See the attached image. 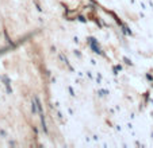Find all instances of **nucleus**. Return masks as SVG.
<instances>
[{
	"instance_id": "obj_1",
	"label": "nucleus",
	"mask_w": 153,
	"mask_h": 148,
	"mask_svg": "<svg viewBox=\"0 0 153 148\" xmlns=\"http://www.w3.org/2000/svg\"><path fill=\"white\" fill-rule=\"evenodd\" d=\"M88 45L91 46V48L94 50V53H96V54H100L103 55V53H102V50L99 48V45H98V40L95 39V38H88Z\"/></svg>"
},
{
	"instance_id": "obj_2",
	"label": "nucleus",
	"mask_w": 153,
	"mask_h": 148,
	"mask_svg": "<svg viewBox=\"0 0 153 148\" xmlns=\"http://www.w3.org/2000/svg\"><path fill=\"white\" fill-rule=\"evenodd\" d=\"M39 116H41V125H42V131L45 132V133H48V127H46V121H45V114H43V112H41Z\"/></svg>"
},
{
	"instance_id": "obj_3",
	"label": "nucleus",
	"mask_w": 153,
	"mask_h": 148,
	"mask_svg": "<svg viewBox=\"0 0 153 148\" xmlns=\"http://www.w3.org/2000/svg\"><path fill=\"white\" fill-rule=\"evenodd\" d=\"M31 112H33V114H35L38 112V106H37V101H35V98L31 101Z\"/></svg>"
},
{
	"instance_id": "obj_4",
	"label": "nucleus",
	"mask_w": 153,
	"mask_h": 148,
	"mask_svg": "<svg viewBox=\"0 0 153 148\" xmlns=\"http://www.w3.org/2000/svg\"><path fill=\"white\" fill-rule=\"evenodd\" d=\"M122 70V66L121 65H117V66H114V74H118V71H121Z\"/></svg>"
},
{
	"instance_id": "obj_5",
	"label": "nucleus",
	"mask_w": 153,
	"mask_h": 148,
	"mask_svg": "<svg viewBox=\"0 0 153 148\" xmlns=\"http://www.w3.org/2000/svg\"><path fill=\"white\" fill-rule=\"evenodd\" d=\"M106 94H108V92L107 90H99V96L103 97V96H106Z\"/></svg>"
},
{
	"instance_id": "obj_6",
	"label": "nucleus",
	"mask_w": 153,
	"mask_h": 148,
	"mask_svg": "<svg viewBox=\"0 0 153 148\" xmlns=\"http://www.w3.org/2000/svg\"><path fill=\"white\" fill-rule=\"evenodd\" d=\"M123 61H125V62H126V63H127V65H130V66L133 65V63H131V61H130V59H129V58H126V57H125V58H123Z\"/></svg>"
},
{
	"instance_id": "obj_7",
	"label": "nucleus",
	"mask_w": 153,
	"mask_h": 148,
	"mask_svg": "<svg viewBox=\"0 0 153 148\" xmlns=\"http://www.w3.org/2000/svg\"><path fill=\"white\" fill-rule=\"evenodd\" d=\"M34 4H35V6H37V10H38V11H39V12H42V8H41V6L37 3V1H35V0H34Z\"/></svg>"
},
{
	"instance_id": "obj_8",
	"label": "nucleus",
	"mask_w": 153,
	"mask_h": 148,
	"mask_svg": "<svg viewBox=\"0 0 153 148\" xmlns=\"http://www.w3.org/2000/svg\"><path fill=\"white\" fill-rule=\"evenodd\" d=\"M77 19L80 20V22H83V23H87V19H85V18H84V16H79Z\"/></svg>"
},
{
	"instance_id": "obj_9",
	"label": "nucleus",
	"mask_w": 153,
	"mask_h": 148,
	"mask_svg": "<svg viewBox=\"0 0 153 148\" xmlns=\"http://www.w3.org/2000/svg\"><path fill=\"white\" fill-rule=\"evenodd\" d=\"M68 90H69L71 96H72V97H75V92H73V89H72V88H71V86H69V88H68Z\"/></svg>"
},
{
	"instance_id": "obj_10",
	"label": "nucleus",
	"mask_w": 153,
	"mask_h": 148,
	"mask_svg": "<svg viewBox=\"0 0 153 148\" xmlns=\"http://www.w3.org/2000/svg\"><path fill=\"white\" fill-rule=\"evenodd\" d=\"M146 78H148V80H149V81H153V75H150L149 73L146 74Z\"/></svg>"
},
{
	"instance_id": "obj_11",
	"label": "nucleus",
	"mask_w": 153,
	"mask_h": 148,
	"mask_svg": "<svg viewBox=\"0 0 153 148\" xmlns=\"http://www.w3.org/2000/svg\"><path fill=\"white\" fill-rule=\"evenodd\" d=\"M150 103H152V105H153V100H150Z\"/></svg>"
},
{
	"instance_id": "obj_12",
	"label": "nucleus",
	"mask_w": 153,
	"mask_h": 148,
	"mask_svg": "<svg viewBox=\"0 0 153 148\" xmlns=\"http://www.w3.org/2000/svg\"><path fill=\"white\" fill-rule=\"evenodd\" d=\"M152 116H153V113H152Z\"/></svg>"
}]
</instances>
